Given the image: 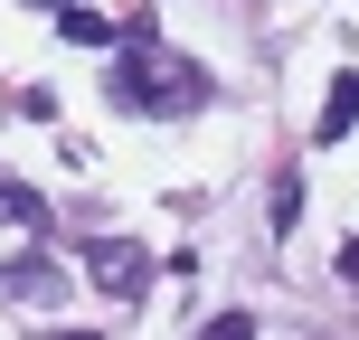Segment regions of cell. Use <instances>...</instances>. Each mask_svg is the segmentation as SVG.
I'll return each instance as SVG.
<instances>
[{"mask_svg": "<svg viewBox=\"0 0 359 340\" xmlns=\"http://www.w3.org/2000/svg\"><path fill=\"white\" fill-rule=\"evenodd\" d=\"M104 95H114L123 114H161V123H180V114L208 104V67H198V57H170V48H161V19L133 10L123 29H114V76H104Z\"/></svg>", "mask_w": 359, "mask_h": 340, "instance_id": "1", "label": "cell"}, {"mask_svg": "<svg viewBox=\"0 0 359 340\" xmlns=\"http://www.w3.org/2000/svg\"><path fill=\"white\" fill-rule=\"evenodd\" d=\"M86 274L114 293V303H142V293H151V246H142V236H95Z\"/></svg>", "mask_w": 359, "mask_h": 340, "instance_id": "2", "label": "cell"}, {"mask_svg": "<svg viewBox=\"0 0 359 340\" xmlns=\"http://www.w3.org/2000/svg\"><path fill=\"white\" fill-rule=\"evenodd\" d=\"M0 293H19V303H48V312H57L67 274H57V255H48V246H29L19 265H0Z\"/></svg>", "mask_w": 359, "mask_h": 340, "instance_id": "3", "label": "cell"}, {"mask_svg": "<svg viewBox=\"0 0 359 340\" xmlns=\"http://www.w3.org/2000/svg\"><path fill=\"white\" fill-rule=\"evenodd\" d=\"M350 123H359V67H350V76H331V95H322V123H312V142H350Z\"/></svg>", "mask_w": 359, "mask_h": 340, "instance_id": "4", "label": "cell"}, {"mask_svg": "<svg viewBox=\"0 0 359 340\" xmlns=\"http://www.w3.org/2000/svg\"><path fill=\"white\" fill-rule=\"evenodd\" d=\"M57 38H76V48H114V19L86 10V0H57Z\"/></svg>", "mask_w": 359, "mask_h": 340, "instance_id": "5", "label": "cell"}, {"mask_svg": "<svg viewBox=\"0 0 359 340\" xmlns=\"http://www.w3.org/2000/svg\"><path fill=\"white\" fill-rule=\"evenodd\" d=\"M293 217H303V170H274V189H265V227L284 236Z\"/></svg>", "mask_w": 359, "mask_h": 340, "instance_id": "6", "label": "cell"}, {"mask_svg": "<svg viewBox=\"0 0 359 340\" xmlns=\"http://www.w3.org/2000/svg\"><path fill=\"white\" fill-rule=\"evenodd\" d=\"M0 217H10V227H48V198H38V189H19V179H0Z\"/></svg>", "mask_w": 359, "mask_h": 340, "instance_id": "7", "label": "cell"}, {"mask_svg": "<svg viewBox=\"0 0 359 340\" xmlns=\"http://www.w3.org/2000/svg\"><path fill=\"white\" fill-rule=\"evenodd\" d=\"M198 340H255V312H208V322H198Z\"/></svg>", "mask_w": 359, "mask_h": 340, "instance_id": "8", "label": "cell"}, {"mask_svg": "<svg viewBox=\"0 0 359 340\" xmlns=\"http://www.w3.org/2000/svg\"><path fill=\"white\" fill-rule=\"evenodd\" d=\"M341 284H359V236H341Z\"/></svg>", "mask_w": 359, "mask_h": 340, "instance_id": "9", "label": "cell"}, {"mask_svg": "<svg viewBox=\"0 0 359 340\" xmlns=\"http://www.w3.org/2000/svg\"><path fill=\"white\" fill-rule=\"evenodd\" d=\"M48 340H104V331H48Z\"/></svg>", "mask_w": 359, "mask_h": 340, "instance_id": "10", "label": "cell"}, {"mask_svg": "<svg viewBox=\"0 0 359 340\" xmlns=\"http://www.w3.org/2000/svg\"><path fill=\"white\" fill-rule=\"evenodd\" d=\"M29 10H57V0H29Z\"/></svg>", "mask_w": 359, "mask_h": 340, "instance_id": "11", "label": "cell"}]
</instances>
